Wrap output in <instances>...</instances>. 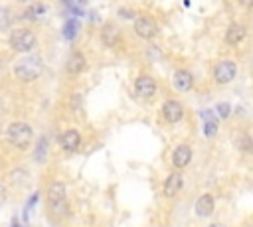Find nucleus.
I'll return each mask as SVG.
<instances>
[{
	"label": "nucleus",
	"mask_w": 253,
	"mask_h": 227,
	"mask_svg": "<svg viewBox=\"0 0 253 227\" xmlns=\"http://www.w3.org/2000/svg\"><path fill=\"white\" fill-rule=\"evenodd\" d=\"M43 71V59L42 55H26L22 57L14 67H12V73L18 81L22 83H32L36 79H40Z\"/></svg>",
	"instance_id": "f257e3e1"
},
{
	"label": "nucleus",
	"mask_w": 253,
	"mask_h": 227,
	"mask_svg": "<svg viewBox=\"0 0 253 227\" xmlns=\"http://www.w3.org/2000/svg\"><path fill=\"white\" fill-rule=\"evenodd\" d=\"M6 140L12 144L16 150H28L30 144L34 142V130L28 122L24 120H14L6 128Z\"/></svg>",
	"instance_id": "f03ea898"
},
{
	"label": "nucleus",
	"mask_w": 253,
	"mask_h": 227,
	"mask_svg": "<svg viewBox=\"0 0 253 227\" xmlns=\"http://www.w3.org/2000/svg\"><path fill=\"white\" fill-rule=\"evenodd\" d=\"M8 45L16 53H30L38 45V36L28 28H16L8 36Z\"/></svg>",
	"instance_id": "7ed1b4c3"
},
{
	"label": "nucleus",
	"mask_w": 253,
	"mask_h": 227,
	"mask_svg": "<svg viewBox=\"0 0 253 227\" xmlns=\"http://www.w3.org/2000/svg\"><path fill=\"white\" fill-rule=\"evenodd\" d=\"M235 75H237V65H235V61H231V59H221V61L213 67V81H215L217 85H227V83H231V81L235 79Z\"/></svg>",
	"instance_id": "20e7f679"
},
{
	"label": "nucleus",
	"mask_w": 253,
	"mask_h": 227,
	"mask_svg": "<svg viewBox=\"0 0 253 227\" xmlns=\"http://www.w3.org/2000/svg\"><path fill=\"white\" fill-rule=\"evenodd\" d=\"M134 34H136L138 38L146 39V41L154 39L156 34H158V24H156V20L150 18V16H138V18L134 20Z\"/></svg>",
	"instance_id": "39448f33"
},
{
	"label": "nucleus",
	"mask_w": 253,
	"mask_h": 227,
	"mask_svg": "<svg viewBox=\"0 0 253 227\" xmlns=\"http://www.w3.org/2000/svg\"><path fill=\"white\" fill-rule=\"evenodd\" d=\"M134 93H136L140 99H152V97H156V93H158V83H156V79L150 77V75H140V77H136V81H134Z\"/></svg>",
	"instance_id": "423d86ee"
},
{
	"label": "nucleus",
	"mask_w": 253,
	"mask_h": 227,
	"mask_svg": "<svg viewBox=\"0 0 253 227\" xmlns=\"http://www.w3.org/2000/svg\"><path fill=\"white\" fill-rule=\"evenodd\" d=\"M162 116H164V120H166L168 124L180 122L182 116H184V107H182V103L176 101V99H166V101L162 103Z\"/></svg>",
	"instance_id": "0eeeda50"
},
{
	"label": "nucleus",
	"mask_w": 253,
	"mask_h": 227,
	"mask_svg": "<svg viewBox=\"0 0 253 227\" xmlns=\"http://www.w3.org/2000/svg\"><path fill=\"white\" fill-rule=\"evenodd\" d=\"M59 146H61V150L65 154H75L79 150V146H81V134H79V130H75V128L65 130L59 136Z\"/></svg>",
	"instance_id": "6e6552de"
},
{
	"label": "nucleus",
	"mask_w": 253,
	"mask_h": 227,
	"mask_svg": "<svg viewBox=\"0 0 253 227\" xmlns=\"http://www.w3.org/2000/svg\"><path fill=\"white\" fill-rule=\"evenodd\" d=\"M85 69H87V59H85L83 51L73 49V51L69 53L67 61H65V71H67V75H81Z\"/></svg>",
	"instance_id": "1a4fd4ad"
},
{
	"label": "nucleus",
	"mask_w": 253,
	"mask_h": 227,
	"mask_svg": "<svg viewBox=\"0 0 253 227\" xmlns=\"http://www.w3.org/2000/svg\"><path fill=\"white\" fill-rule=\"evenodd\" d=\"M182 188H184V176H182L180 172H172V174L166 178V182H164L162 193H164L166 197H176V195L182 191Z\"/></svg>",
	"instance_id": "9d476101"
},
{
	"label": "nucleus",
	"mask_w": 253,
	"mask_h": 227,
	"mask_svg": "<svg viewBox=\"0 0 253 227\" xmlns=\"http://www.w3.org/2000/svg\"><path fill=\"white\" fill-rule=\"evenodd\" d=\"M192 160V148L188 144H178L172 152V166L176 170H184Z\"/></svg>",
	"instance_id": "9b49d317"
},
{
	"label": "nucleus",
	"mask_w": 253,
	"mask_h": 227,
	"mask_svg": "<svg viewBox=\"0 0 253 227\" xmlns=\"http://www.w3.org/2000/svg\"><path fill=\"white\" fill-rule=\"evenodd\" d=\"M172 85L176 91L180 93H188L192 87H194V75L188 71V69H178L172 77Z\"/></svg>",
	"instance_id": "f8f14e48"
},
{
	"label": "nucleus",
	"mask_w": 253,
	"mask_h": 227,
	"mask_svg": "<svg viewBox=\"0 0 253 227\" xmlns=\"http://www.w3.org/2000/svg\"><path fill=\"white\" fill-rule=\"evenodd\" d=\"M245 36H247V28L243 24H229L227 30H225L223 39H225L227 45H239L245 39Z\"/></svg>",
	"instance_id": "ddd939ff"
},
{
	"label": "nucleus",
	"mask_w": 253,
	"mask_h": 227,
	"mask_svg": "<svg viewBox=\"0 0 253 227\" xmlns=\"http://www.w3.org/2000/svg\"><path fill=\"white\" fill-rule=\"evenodd\" d=\"M213 207H215V199L211 193H202L198 199H196V215L198 217H210L213 213Z\"/></svg>",
	"instance_id": "4468645a"
},
{
	"label": "nucleus",
	"mask_w": 253,
	"mask_h": 227,
	"mask_svg": "<svg viewBox=\"0 0 253 227\" xmlns=\"http://www.w3.org/2000/svg\"><path fill=\"white\" fill-rule=\"evenodd\" d=\"M119 39H121V30L115 26V24H105L103 28H101V41H103V45H107V47H115L117 43H119Z\"/></svg>",
	"instance_id": "2eb2a0df"
},
{
	"label": "nucleus",
	"mask_w": 253,
	"mask_h": 227,
	"mask_svg": "<svg viewBox=\"0 0 253 227\" xmlns=\"http://www.w3.org/2000/svg\"><path fill=\"white\" fill-rule=\"evenodd\" d=\"M65 195H67V188H65L63 182H51V184L47 186V189H45V199H47V203L61 201V199H65Z\"/></svg>",
	"instance_id": "dca6fc26"
},
{
	"label": "nucleus",
	"mask_w": 253,
	"mask_h": 227,
	"mask_svg": "<svg viewBox=\"0 0 253 227\" xmlns=\"http://www.w3.org/2000/svg\"><path fill=\"white\" fill-rule=\"evenodd\" d=\"M45 12H47V6H45V4H42V2H34V4H30V6L22 12V20L36 22V20H40Z\"/></svg>",
	"instance_id": "f3484780"
},
{
	"label": "nucleus",
	"mask_w": 253,
	"mask_h": 227,
	"mask_svg": "<svg viewBox=\"0 0 253 227\" xmlns=\"http://www.w3.org/2000/svg\"><path fill=\"white\" fill-rule=\"evenodd\" d=\"M47 148H49V142H47V138L45 136H42L40 140H38V144H36V150H34V160L36 162H45V158H47Z\"/></svg>",
	"instance_id": "a211bd4d"
},
{
	"label": "nucleus",
	"mask_w": 253,
	"mask_h": 227,
	"mask_svg": "<svg viewBox=\"0 0 253 227\" xmlns=\"http://www.w3.org/2000/svg\"><path fill=\"white\" fill-rule=\"evenodd\" d=\"M47 207H49V213L55 215V217H65V215L69 213V207H67V201H65V199L47 203Z\"/></svg>",
	"instance_id": "6ab92c4d"
},
{
	"label": "nucleus",
	"mask_w": 253,
	"mask_h": 227,
	"mask_svg": "<svg viewBox=\"0 0 253 227\" xmlns=\"http://www.w3.org/2000/svg\"><path fill=\"white\" fill-rule=\"evenodd\" d=\"M235 144H237V150H239V152H243V154H251V156H253V138H251V136L243 134V136L237 138Z\"/></svg>",
	"instance_id": "aec40b11"
},
{
	"label": "nucleus",
	"mask_w": 253,
	"mask_h": 227,
	"mask_svg": "<svg viewBox=\"0 0 253 227\" xmlns=\"http://www.w3.org/2000/svg\"><path fill=\"white\" fill-rule=\"evenodd\" d=\"M12 26V10L8 6H0V32Z\"/></svg>",
	"instance_id": "412c9836"
},
{
	"label": "nucleus",
	"mask_w": 253,
	"mask_h": 227,
	"mask_svg": "<svg viewBox=\"0 0 253 227\" xmlns=\"http://www.w3.org/2000/svg\"><path fill=\"white\" fill-rule=\"evenodd\" d=\"M77 28H79V22H77V20H73V18L67 20V22H65V28H63V36H65V39L71 41V39L75 38V34H77Z\"/></svg>",
	"instance_id": "4be33fe9"
},
{
	"label": "nucleus",
	"mask_w": 253,
	"mask_h": 227,
	"mask_svg": "<svg viewBox=\"0 0 253 227\" xmlns=\"http://www.w3.org/2000/svg\"><path fill=\"white\" fill-rule=\"evenodd\" d=\"M217 124H219V120H204V134L208 138H213L217 132Z\"/></svg>",
	"instance_id": "5701e85b"
},
{
	"label": "nucleus",
	"mask_w": 253,
	"mask_h": 227,
	"mask_svg": "<svg viewBox=\"0 0 253 227\" xmlns=\"http://www.w3.org/2000/svg\"><path fill=\"white\" fill-rule=\"evenodd\" d=\"M215 111H217V114H219V118H229V114H231V105L229 103H219L217 107H215Z\"/></svg>",
	"instance_id": "b1692460"
},
{
	"label": "nucleus",
	"mask_w": 253,
	"mask_h": 227,
	"mask_svg": "<svg viewBox=\"0 0 253 227\" xmlns=\"http://www.w3.org/2000/svg\"><path fill=\"white\" fill-rule=\"evenodd\" d=\"M81 103H83V99H81V95H79V93L71 95V99H69V107H71L73 111H79V109H81Z\"/></svg>",
	"instance_id": "393cba45"
},
{
	"label": "nucleus",
	"mask_w": 253,
	"mask_h": 227,
	"mask_svg": "<svg viewBox=\"0 0 253 227\" xmlns=\"http://www.w3.org/2000/svg\"><path fill=\"white\" fill-rule=\"evenodd\" d=\"M200 116H202L204 120H219V118L213 114V109H206V111H202Z\"/></svg>",
	"instance_id": "a878e982"
},
{
	"label": "nucleus",
	"mask_w": 253,
	"mask_h": 227,
	"mask_svg": "<svg viewBox=\"0 0 253 227\" xmlns=\"http://www.w3.org/2000/svg\"><path fill=\"white\" fill-rule=\"evenodd\" d=\"M38 197H40V193L36 191V193H34V195H32L30 199H28V205H26V211H28V209H32V207L36 205V201H38ZM26 211H24V213H26Z\"/></svg>",
	"instance_id": "bb28decb"
},
{
	"label": "nucleus",
	"mask_w": 253,
	"mask_h": 227,
	"mask_svg": "<svg viewBox=\"0 0 253 227\" xmlns=\"http://www.w3.org/2000/svg\"><path fill=\"white\" fill-rule=\"evenodd\" d=\"M239 4H241L245 10H251V8H253V0H239Z\"/></svg>",
	"instance_id": "cd10ccee"
},
{
	"label": "nucleus",
	"mask_w": 253,
	"mask_h": 227,
	"mask_svg": "<svg viewBox=\"0 0 253 227\" xmlns=\"http://www.w3.org/2000/svg\"><path fill=\"white\" fill-rule=\"evenodd\" d=\"M4 197H6V189H4V186L0 184V203L4 201Z\"/></svg>",
	"instance_id": "c85d7f7f"
},
{
	"label": "nucleus",
	"mask_w": 253,
	"mask_h": 227,
	"mask_svg": "<svg viewBox=\"0 0 253 227\" xmlns=\"http://www.w3.org/2000/svg\"><path fill=\"white\" fill-rule=\"evenodd\" d=\"M16 2H20V4H32V2H36V0H16Z\"/></svg>",
	"instance_id": "c756f323"
},
{
	"label": "nucleus",
	"mask_w": 253,
	"mask_h": 227,
	"mask_svg": "<svg viewBox=\"0 0 253 227\" xmlns=\"http://www.w3.org/2000/svg\"><path fill=\"white\" fill-rule=\"evenodd\" d=\"M208 227H225L223 223H211V225H208Z\"/></svg>",
	"instance_id": "7c9ffc66"
},
{
	"label": "nucleus",
	"mask_w": 253,
	"mask_h": 227,
	"mask_svg": "<svg viewBox=\"0 0 253 227\" xmlns=\"http://www.w3.org/2000/svg\"><path fill=\"white\" fill-rule=\"evenodd\" d=\"M2 113H4V103L0 101V114H2Z\"/></svg>",
	"instance_id": "2f4dec72"
},
{
	"label": "nucleus",
	"mask_w": 253,
	"mask_h": 227,
	"mask_svg": "<svg viewBox=\"0 0 253 227\" xmlns=\"http://www.w3.org/2000/svg\"><path fill=\"white\" fill-rule=\"evenodd\" d=\"M12 227H20V225H18V221H14V223H12Z\"/></svg>",
	"instance_id": "473e14b6"
},
{
	"label": "nucleus",
	"mask_w": 253,
	"mask_h": 227,
	"mask_svg": "<svg viewBox=\"0 0 253 227\" xmlns=\"http://www.w3.org/2000/svg\"><path fill=\"white\" fill-rule=\"evenodd\" d=\"M2 67H4V61H2V59H0V71H2Z\"/></svg>",
	"instance_id": "72a5a7b5"
}]
</instances>
